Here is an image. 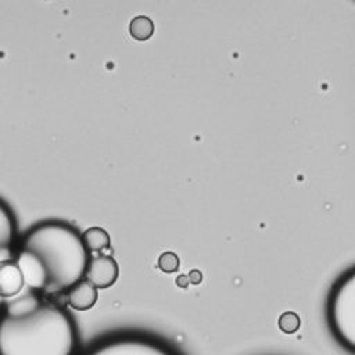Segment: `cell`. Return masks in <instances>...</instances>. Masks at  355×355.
<instances>
[{"mask_svg":"<svg viewBox=\"0 0 355 355\" xmlns=\"http://www.w3.org/2000/svg\"><path fill=\"white\" fill-rule=\"evenodd\" d=\"M78 330L71 315L42 301L33 311L0 316V355H76Z\"/></svg>","mask_w":355,"mask_h":355,"instance_id":"cell-1","label":"cell"},{"mask_svg":"<svg viewBox=\"0 0 355 355\" xmlns=\"http://www.w3.org/2000/svg\"><path fill=\"white\" fill-rule=\"evenodd\" d=\"M31 252L46 277L44 294L65 293L80 282L90 258L78 230L60 220H44L31 227L19 247Z\"/></svg>","mask_w":355,"mask_h":355,"instance_id":"cell-2","label":"cell"},{"mask_svg":"<svg viewBox=\"0 0 355 355\" xmlns=\"http://www.w3.org/2000/svg\"><path fill=\"white\" fill-rule=\"evenodd\" d=\"M327 322L334 338L355 351V272L345 273L333 287L327 302Z\"/></svg>","mask_w":355,"mask_h":355,"instance_id":"cell-3","label":"cell"},{"mask_svg":"<svg viewBox=\"0 0 355 355\" xmlns=\"http://www.w3.org/2000/svg\"><path fill=\"white\" fill-rule=\"evenodd\" d=\"M82 355H180L165 341L140 333H121L96 341Z\"/></svg>","mask_w":355,"mask_h":355,"instance_id":"cell-4","label":"cell"},{"mask_svg":"<svg viewBox=\"0 0 355 355\" xmlns=\"http://www.w3.org/2000/svg\"><path fill=\"white\" fill-rule=\"evenodd\" d=\"M119 275V268L116 261L107 254L90 255L83 279L98 288L111 287Z\"/></svg>","mask_w":355,"mask_h":355,"instance_id":"cell-5","label":"cell"},{"mask_svg":"<svg viewBox=\"0 0 355 355\" xmlns=\"http://www.w3.org/2000/svg\"><path fill=\"white\" fill-rule=\"evenodd\" d=\"M17 234V219L8 204L0 198V263L14 258Z\"/></svg>","mask_w":355,"mask_h":355,"instance_id":"cell-6","label":"cell"},{"mask_svg":"<svg viewBox=\"0 0 355 355\" xmlns=\"http://www.w3.org/2000/svg\"><path fill=\"white\" fill-rule=\"evenodd\" d=\"M25 290L22 275L14 258L0 263V297L7 301Z\"/></svg>","mask_w":355,"mask_h":355,"instance_id":"cell-7","label":"cell"},{"mask_svg":"<svg viewBox=\"0 0 355 355\" xmlns=\"http://www.w3.org/2000/svg\"><path fill=\"white\" fill-rule=\"evenodd\" d=\"M65 293L68 305L75 311H89L94 306L98 298L97 288L85 279L73 284Z\"/></svg>","mask_w":355,"mask_h":355,"instance_id":"cell-8","label":"cell"},{"mask_svg":"<svg viewBox=\"0 0 355 355\" xmlns=\"http://www.w3.org/2000/svg\"><path fill=\"white\" fill-rule=\"evenodd\" d=\"M82 241L83 245L86 247V250L90 252H101L104 250L110 248L111 240H110V234L101 229V227H89L87 230H85L82 234Z\"/></svg>","mask_w":355,"mask_h":355,"instance_id":"cell-9","label":"cell"},{"mask_svg":"<svg viewBox=\"0 0 355 355\" xmlns=\"http://www.w3.org/2000/svg\"><path fill=\"white\" fill-rule=\"evenodd\" d=\"M129 33L136 40H147L154 33V24L148 17L137 15L129 24Z\"/></svg>","mask_w":355,"mask_h":355,"instance_id":"cell-10","label":"cell"},{"mask_svg":"<svg viewBox=\"0 0 355 355\" xmlns=\"http://www.w3.org/2000/svg\"><path fill=\"white\" fill-rule=\"evenodd\" d=\"M277 326L279 329L286 333V334H293L295 333L300 326H301V319L300 316L295 313V312H291V311H287V312H283L277 320Z\"/></svg>","mask_w":355,"mask_h":355,"instance_id":"cell-11","label":"cell"},{"mask_svg":"<svg viewBox=\"0 0 355 355\" xmlns=\"http://www.w3.org/2000/svg\"><path fill=\"white\" fill-rule=\"evenodd\" d=\"M158 268L165 273L176 272L179 269V257L172 251L162 252L158 258Z\"/></svg>","mask_w":355,"mask_h":355,"instance_id":"cell-12","label":"cell"},{"mask_svg":"<svg viewBox=\"0 0 355 355\" xmlns=\"http://www.w3.org/2000/svg\"><path fill=\"white\" fill-rule=\"evenodd\" d=\"M187 279H189V282H190V283H193V284H198V283L202 280V275H201V272H200V270L193 269V270L189 273Z\"/></svg>","mask_w":355,"mask_h":355,"instance_id":"cell-13","label":"cell"},{"mask_svg":"<svg viewBox=\"0 0 355 355\" xmlns=\"http://www.w3.org/2000/svg\"><path fill=\"white\" fill-rule=\"evenodd\" d=\"M176 284L180 286L182 288H186L189 286V279L186 275H180L178 279H176Z\"/></svg>","mask_w":355,"mask_h":355,"instance_id":"cell-14","label":"cell"}]
</instances>
